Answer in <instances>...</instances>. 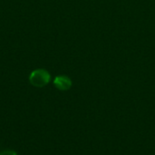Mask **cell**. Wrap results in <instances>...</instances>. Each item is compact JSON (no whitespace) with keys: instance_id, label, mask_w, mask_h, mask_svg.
I'll list each match as a JSON object with an SVG mask.
<instances>
[{"instance_id":"obj_1","label":"cell","mask_w":155,"mask_h":155,"mask_svg":"<svg viewBox=\"0 0 155 155\" xmlns=\"http://www.w3.org/2000/svg\"><path fill=\"white\" fill-rule=\"evenodd\" d=\"M29 83L37 88H42L47 85L51 81L50 73L44 68H37L33 70L29 74Z\"/></svg>"},{"instance_id":"obj_2","label":"cell","mask_w":155,"mask_h":155,"mask_svg":"<svg viewBox=\"0 0 155 155\" xmlns=\"http://www.w3.org/2000/svg\"><path fill=\"white\" fill-rule=\"evenodd\" d=\"M54 85L60 91H67L72 87V80L66 75H58L54 79Z\"/></svg>"},{"instance_id":"obj_3","label":"cell","mask_w":155,"mask_h":155,"mask_svg":"<svg viewBox=\"0 0 155 155\" xmlns=\"http://www.w3.org/2000/svg\"><path fill=\"white\" fill-rule=\"evenodd\" d=\"M0 155H18L15 151L12 150H4L0 152Z\"/></svg>"}]
</instances>
